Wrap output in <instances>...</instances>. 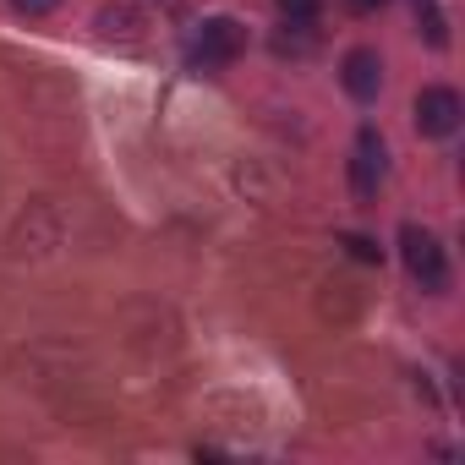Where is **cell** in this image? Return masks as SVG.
<instances>
[{
  "label": "cell",
  "mask_w": 465,
  "mask_h": 465,
  "mask_svg": "<svg viewBox=\"0 0 465 465\" xmlns=\"http://www.w3.org/2000/svg\"><path fill=\"white\" fill-rule=\"evenodd\" d=\"M242 50H247V28L236 17H208V23H197V34L186 45V61L203 66V72H219V66L236 61Z\"/></svg>",
  "instance_id": "1"
},
{
  "label": "cell",
  "mask_w": 465,
  "mask_h": 465,
  "mask_svg": "<svg viewBox=\"0 0 465 465\" xmlns=\"http://www.w3.org/2000/svg\"><path fill=\"white\" fill-rule=\"evenodd\" d=\"M400 252H405V269H411V280H416L427 296L449 291V258H443V247H438V236H432V230H421V224H405V230H400Z\"/></svg>",
  "instance_id": "2"
},
{
  "label": "cell",
  "mask_w": 465,
  "mask_h": 465,
  "mask_svg": "<svg viewBox=\"0 0 465 465\" xmlns=\"http://www.w3.org/2000/svg\"><path fill=\"white\" fill-rule=\"evenodd\" d=\"M411 115H416V132H421V137H449V132L460 126L465 104H460L454 88H421L416 104H411Z\"/></svg>",
  "instance_id": "3"
},
{
  "label": "cell",
  "mask_w": 465,
  "mask_h": 465,
  "mask_svg": "<svg viewBox=\"0 0 465 465\" xmlns=\"http://www.w3.org/2000/svg\"><path fill=\"white\" fill-rule=\"evenodd\" d=\"M383 137L372 132V126H361L356 132V159H351V192H356V203H367L372 192H378V181H383Z\"/></svg>",
  "instance_id": "4"
},
{
  "label": "cell",
  "mask_w": 465,
  "mask_h": 465,
  "mask_svg": "<svg viewBox=\"0 0 465 465\" xmlns=\"http://www.w3.org/2000/svg\"><path fill=\"white\" fill-rule=\"evenodd\" d=\"M340 83H345V94L351 99H378V88H383V61H378V50H351L345 55V66H340Z\"/></svg>",
  "instance_id": "5"
},
{
  "label": "cell",
  "mask_w": 465,
  "mask_h": 465,
  "mask_svg": "<svg viewBox=\"0 0 465 465\" xmlns=\"http://www.w3.org/2000/svg\"><path fill=\"white\" fill-rule=\"evenodd\" d=\"M137 28H143V17L126 12V6H104L99 12V34L104 39H137Z\"/></svg>",
  "instance_id": "6"
},
{
  "label": "cell",
  "mask_w": 465,
  "mask_h": 465,
  "mask_svg": "<svg viewBox=\"0 0 465 465\" xmlns=\"http://www.w3.org/2000/svg\"><path fill=\"white\" fill-rule=\"evenodd\" d=\"M285 28H291V34H274V50H280V55H307V50H312V34H307L312 23H285Z\"/></svg>",
  "instance_id": "7"
},
{
  "label": "cell",
  "mask_w": 465,
  "mask_h": 465,
  "mask_svg": "<svg viewBox=\"0 0 465 465\" xmlns=\"http://www.w3.org/2000/svg\"><path fill=\"white\" fill-rule=\"evenodd\" d=\"M416 17H421V28H427V45H449V28H443V12L432 6V0H416Z\"/></svg>",
  "instance_id": "8"
},
{
  "label": "cell",
  "mask_w": 465,
  "mask_h": 465,
  "mask_svg": "<svg viewBox=\"0 0 465 465\" xmlns=\"http://www.w3.org/2000/svg\"><path fill=\"white\" fill-rule=\"evenodd\" d=\"M274 6H280L285 23H312V17L323 12V0H274Z\"/></svg>",
  "instance_id": "9"
},
{
  "label": "cell",
  "mask_w": 465,
  "mask_h": 465,
  "mask_svg": "<svg viewBox=\"0 0 465 465\" xmlns=\"http://www.w3.org/2000/svg\"><path fill=\"white\" fill-rule=\"evenodd\" d=\"M61 6V0H12V12H23V17H50Z\"/></svg>",
  "instance_id": "10"
},
{
  "label": "cell",
  "mask_w": 465,
  "mask_h": 465,
  "mask_svg": "<svg viewBox=\"0 0 465 465\" xmlns=\"http://www.w3.org/2000/svg\"><path fill=\"white\" fill-rule=\"evenodd\" d=\"M345 247H351V258H356V263H378V247H372L367 236H345Z\"/></svg>",
  "instance_id": "11"
},
{
  "label": "cell",
  "mask_w": 465,
  "mask_h": 465,
  "mask_svg": "<svg viewBox=\"0 0 465 465\" xmlns=\"http://www.w3.org/2000/svg\"><path fill=\"white\" fill-rule=\"evenodd\" d=\"M356 12H378V6H389V0H351Z\"/></svg>",
  "instance_id": "12"
}]
</instances>
